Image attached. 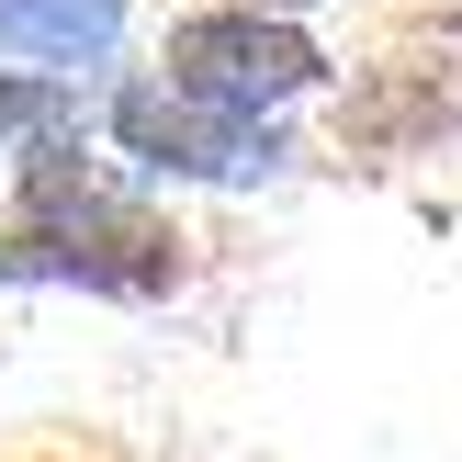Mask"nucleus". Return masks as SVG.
<instances>
[{"label":"nucleus","instance_id":"obj_3","mask_svg":"<svg viewBox=\"0 0 462 462\" xmlns=\"http://www.w3.org/2000/svg\"><path fill=\"white\" fill-rule=\"evenodd\" d=\"M170 79L203 90V102L271 113V102H293V90L328 79V57H316V34L282 23V12H192L170 34Z\"/></svg>","mask_w":462,"mask_h":462},{"label":"nucleus","instance_id":"obj_4","mask_svg":"<svg viewBox=\"0 0 462 462\" xmlns=\"http://www.w3.org/2000/svg\"><path fill=\"white\" fill-rule=\"evenodd\" d=\"M125 45V0H0V57L23 68H102Z\"/></svg>","mask_w":462,"mask_h":462},{"label":"nucleus","instance_id":"obj_1","mask_svg":"<svg viewBox=\"0 0 462 462\" xmlns=\"http://www.w3.org/2000/svg\"><path fill=\"white\" fill-rule=\"evenodd\" d=\"M0 271L12 282H90V293H180L192 237L147 203H125L113 180L79 170V147L23 170V215L0 226Z\"/></svg>","mask_w":462,"mask_h":462},{"label":"nucleus","instance_id":"obj_6","mask_svg":"<svg viewBox=\"0 0 462 462\" xmlns=\"http://www.w3.org/2000/svg\"><path fill=\"white\" fill-rule=\"evenodd\" d=\"M237 12H293V0H237Z\"/></svg>","mask_w":462,"mask_h":462},{"label":"nucleus","instance_id":"obj_5","mask_svg":"<svg viewBox=\"0 0 462 462\" xmlns=\"http://www.w3.org/2000/svg\"><path fill=\"white\" fill-rule=\"evenodd\" d=\"M79 147V102H68L57 79H0V158L12 170H34V158Z\"/></svg>","mask_w":462,"mask_h":462},{"label":"nucleus","instance_id":"obj_2","mask_svg":"<svg viewBox=\"0 0 462 462\" xmlns=\"http://www.w3.org/2000/svg\"><path fill=\"white\" fill-rule=\"evenodd\" d=\"M113 135H125V158L180 170V180H271V170H282L271 113L203 102V90H180V79H135L125 102H113Z\"/></svg>","mask_w":462,"mask_h":462}]
</instances>
